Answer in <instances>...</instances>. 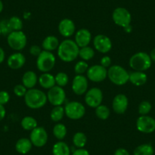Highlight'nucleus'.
<instances>
[{"instance_id":"e433bc0d","label":"nucleus","mask_w":155,"mask_h":155,"mask_svg":"<svg viewBox=\"0 0 155 155\" xmlns=\"http://www.w3.org/2000/svg\"><path fill=\"white\" fill-rule=\"evenodd\" d=\"M28 91V88L23 84H17L14 87V93L18 97H25Z\"/></svg>"},{"instance_id":"c9c22d12","label":"nucleus","mask_w":155,"mask_h":155,"mask_svg":"<svg viewBox=\"0 0 155 155\" xmlns=\"http://www.w3.org/2000/svg\"><path fill=\"white\" fill-rule=\"evenodd\" d=\"M152 106L150 103L147 101H144L138 106V113L141 116H146L151 110Z\"/></svg>"},{"instance_id":"09e8293b","label":"nucleus","mask_w":155,"mask_h":155,"mask_svg":"<svg viewBox=\"0 0 155 155\" xmlns=\"http://www.w3.org/2000/svg\"><path fill=\"white\" fill-rule=\"evenodd\" d=\"M3 10V3H2V0H0V13L2 12Z\"/></svg>"},{"instance_id":"c85d7f7f","label":"nucleus","mask_w":155,"mask_h":155,"mask_svg":"<svg viewBox=\"0 0 155 155\" xmlns=\"http://www.w3.org/2000/svg\"><path fill=\"white\" fill-rule=\"evenodd\" d=\"M153 147L150 144H143L138 146L134 150V155H153Z\"/></svg>"},{"instance_id":"a18cd8bd","label":"nucleus","mask_w":155,"mask_h":155,"mask_svg":"<svg viewBox=\"0 0 155 155\" xmlns=\"http://www.w3.org/2000/svg\"><path fill=\"white\" fill-rule=\"evenodd\" d=\"M5 51L3 50V49L2 47H0V64L2 63L4 60H5Z\"/></svg>"},{"instance_id":"6ab92c4d","label":"nucleus","mask_w":155,"mask_h":155,"mask_svg":"<svg viewBox=\"0 0 155 155\" xmlns=\"http://www.w3.org/2000/svg\"><path fill=\"white\" fill-rule=\"evenodd\" d=\"M26 58L21 53H15L8 57L7 64L12 69H19L25 65Z\"/></svg>"},{"instance_id":"7ed1b4c3","label":"nucleus","mask_w":155,"mask_h":155,"mask_svg":"<svg viewBox=\"0 0 155 155\" xmlns=\"http://www.w3.org/2000/svg\"><path fill=\"white\" fill-rule=\"evenodd\" d=\"M107 77L113 84L123 86L129 81V73L119 65H111L107 70Z\"/></svg>"},{"instance_id":"f257e3e1","label":"nucleus","mask_w":155,"mask_h":155,"mask_svg":"<svg viewBox=\"0 0 155 155\" xmlns=\"http://www.w3.org/2000/svg\"><path fill=\"white\" fill-rule=\"evenodd\" d=\"M79 47L74 41L67 39L59 44L57 54L59 59L65 62H71L75 60L79 54Z\"/></svg>"},{"instance_id":"2f4dec72","label":"nucleus","mask_w":155,"mask_h":155,"mask_svg":"<svg viewBox=\"0 0 155 155\" xmlns=\"http://www.w3.org/2000/svg\"><path fill=\"white\" fill-rule=\"evenodd\" d=\"M95 114L100 120H106L110 117V109L106 105L101 104V105H99L97 107L95 108Z\"/></svg>"},{"instance_id":"473e14b6","label":"nucleus","mask_w":155,"mask_h":155,"mask_svg":"<svg viewBox=\"0 0 155 155\" xmlns=\"http://www.w3.org/2000/svg\"><path fill=\"white\" fill-rule=\"evenodd\" d=\"M8 25L12 31H21L23 28V22L20 18L17 16H13L11 18L8 19Z\"/></svg>"},{"instance_id":"58836bf2","label":"nucleus","mask_w":155,"mask_h":155,"mask_svg":"<svg viewBox=\"0 0 155 155\" xmlns=\"http://www.w3.org/2000/svg\"><path fill=\"white\" fill-rule=\"evenodd\" d=\"M10 100L9 94L5 91H0V104L1 105H5L8 104V102Z\"/></svg>"},{"instance_id":"f3484780","label":"nucleus","mask_w":155,"mask_h":155,"mask_svg":"<svg viewBox=\"0 0 155 155\" xmlns=\"http://www.w3.org/2000/svg\"><path fill=\"white\" fill-rule=\"evenodd\" d=\"M91 41V33L86 28H81L75 33L74 42L79 48L89 46Z\"/></svg>"},{"instance_id":"37998d69","label":"nucleus","mask_w":155,"mask_h":155,"mask_svg":"<svg viewBox=\"0 0 155 155\" xmlns=\"http://www.w3.org/2000/svg\"><path fill=\"white\" fill-rule=\"evenodd\" d=\"M114 155H130V153L126 149L120 147V148H118L115 151Z\"/></svg>"},{"instance_id":"a878e982","label":"nucleus","mask_w":155,"mask_h":155,"mask_svg":"<svg viewBox=\"0 0 155 155\" xmlns=\"http://www.w3.org/2000/svg\"><path fill=\"white\" fill-rule=\"evenodd\" d=\"M21 126L25 130L32 131L37 127V121L32 116H25L21 120Z\"/></svg>"},{"instance_id":"1a4fd4ad","label":"nucleus","mask_w":155,"mask_h":155,"mask_svg":"<svg viewBox=\"0 0 155 155\" xmlns=\"http://www.w3.org/2000/svg\"><path fill=\"white\" fill-rule=\"evenodd\" d=\"M47 101L54 107L62 106L64 104L66 97V94L62 87L55 85L52 88L49 89L47 92Z\"/></svg>"},{"instance_id":"4be33fe9","label":"nucleus","mask_w":155,"mask_h":155,"mask_svg":"<svg viewBox=\"0 0 155 155\" xmlns=\"http://www.w3.org/2000/svg\"><path fill=\"white\" fill-rule=\"evenodd\" d=\"M38 78L37 74L33 71H28L22 76V84L28 89H32L37 84Z\"/></svg>"},{"instance_id":"6e6552de","label":"nucleus","mask_w":155,"mask_h":155,"mask_svg":"<svg viewBox=\"0 0 155 155\" xmlns=\"http://www.w3.org/2000/svg\"><path fill=\"white\" fill-rule=\"evenodd\" d=\"M112 18L116 25L123 28L131 25V21H132V15L130 12L126 8L123 7L116 8L113 11Z\"/></svg>"},{"instance_id":"39448f33","label":"nucleus","mask_w":155,"mask_h":155,"mask_svg":"<svg viewBox=\"0 0 155 155\" xmlns=\"http://www.w3.org/2000/svg\"><path fill=\"white\" fill-rule=\"evenodd\" d=\"M56 64V57L52 52L43 50L41 53L37 56V67L39 71L43 73L49 72L51 71Z\"/></svg>"},{"instance_id":"f8f14e48","label":"nucleus","mask_w":155,"mask_h":155,"mask_svg":"<svg viewBox=\"0 0 155 155\" xmlns=\"http://www.w3.org/2000/svg\"><path fill=\"white\" fill-rule=\"evenodd\" d=\"M87 79L93 82H101L107 78V69L101 65H94L87 71Z\"/></svg>"},{"instance_id":"79ce46f5","label":"nucleus","mask_w":155,"mask_h":155,"mask_svg":"<svg viewBox=\"0 0 155 155\" xmlns=\"http://www.w3.org/2000/svg\"><path fill=\"white\" fill-rule=\"evenodd\" d=\"M72 155H90V153L86 149L78 148L77 150H74Z\"/></svg>"},{"instance_id":"423d86ee","label":"nucleus","mask_w":155,"mask_h":155,"mask_svg":"<svg viewBox=\"0 0 155 155\" xmlns=\"http://www.w3.org/2000/svg\"><path fill=\"white\" fill-rule=\"evenodd\" d=\"M7 42L12 50L21 51L27 45V36L22 31H12L8 35Z\"/></svg>"},{"instance_id":"5701e85b","label":"nucleus","mask_w":155,"mask_h":155,"mask_svg":"<svg viewBox=\"0 0 155 155\" xmlns=\"http://www.w3.org/2000/svg\"><path fill=\"white\" fill-rule=\"evenodd\" d=\"M59 46V41L58 38L55 36H47L42 43V47L44 50L52 52L57 50Z\"/></svg>"},{"instance_id":"bb28decb","label":"nucleus","mask_w":155,"mask_h":155,"mask_svg":"<svg viewBox=\"0 0 155 155\" xmlns=\"http://www.w3.org/2000/svg\"><path fill=\"white\" fill-rule=\"evenodd\" d=\"M65 116V109L62 106H56L51 110L50 119L55 123H59Z\"/></svg>"},{"instance_id":"7c9ffc66","label":"nucleus","mask_w":155,"mask_h":155,"mask_svg":"<svg viewBox=\"0 0 155 155\" xmlns=\"http://www.w3.org/2000/svg\"><path fill=\"white\" fill-rule=\"evenodd\" d=\"M53 133L54 136L59 141H62V139L65 138V137L67 135V129L65 126L62 123H57L55 125V126L53 129Z\"/></svg>"},{"instance_id":"aec40b11","label":"nucleus","mask_w":155,"mask_h":155,"mask_svg":"<svg viewBox=\"0 0 155 155\" xmlns=\"http://www.w3.org/2000/svg\"><path fill=\"white\" fill-rule=\"evenodd\" d=\"M147 76L144 71H134L129 73V81H130L135 86L139 87V86L144 85L147 82Z\"/></svg>"},{"instance_id":"9b49d317","label":"nucleus","mask_w":155,"mask_h":155,"mask_svg":"<svg viewBox=\"0 0 155 155\" xmlns=\"http://www.w3.org/2000/svg\"><path fill=\"white\" fill-rule=\"evenodd\" d=\"M103 99V92L98 87H92L87 90L84 96V101L86 104L91 108H96L101 105Z\"/></svg>"},{"instance_id":"a19ab883","label":"nucleus","mask_w":155,"mask_h":155,"mask_svg":"<svg viewBox=\"0 0 155 155\" xmlns=\"http://www.w3.org/2000/svg\"><path fill=\"white\" fill-rule=\"evenodd\" d=\"M111 63H112V61H111V58L108 56H104L101 58V65L102 66H104V68H110L111 66Z\"/></svg>"},{"instance_id":"0eeeda50","label":"nucleus","mask_w":155,"mask_h":155,"mask_svg":"<svg viewBox=\"0 0 155 155\" xmlns=\"http://www.w3.org/2000/svg\"><path fill=\"white\" fill-rule=\"evenodd\" d=\"M65 114L68 118L72 120H80L85 114V107L81 103L71 101L68 103L64 107Z\"/></svg>"},{"instance_id":"4c0bfd02","label":"nucleus","mask_w":155,"mask_h":155,"mask_svg":"<svg viewBox=\"0 0 155 155\" xmlns=\"http://www.w3.org/2000/svg\"><path fill=\"white\" fill-rule=\"evenodd\" d=\"M0 29L2 31V34L3 35L8 36L10 33L12 32L9 25H8V20H2L0 21Z\"/></svg>"},{"instance_id":"de8ad7c7","label":"nucleus","mask_w":155,"mask_h":155,"mask_svg":"<svg viewBox=\"0 0 155 155\" xmlns=\"http://www.w3.org/2000/svg\"><path fill=\"white\" fill-rule=\"evenodd\" d=\"M124 30H125V31H126V32H129V33H130L131 31H132V26H131V25H129V26H128V27H126V28H124Z\"/></svg>"},{"instance_id":"dca6fc26","label":"nucleus","mask_w":155,"mask_h":155,"mask_svg":"<svg viewBox=\"0 0 155 155\" xmlns=\"http://www.w3.org/2000/svg\"><path fill=\"white\" fill-rule=\"evenodd\" d=\"M129 106L128 97L123 94H119L113 98L112 107L113 111L117 114H123L127 110Z\"/></svg>"},{"instance_id":"c756f323","label":"nucleus","mask_w":155,"mask_h":155,"mask_svg":"<svg viewBox=\"0 0 155 155\" xmlns=\"http://www.w3.org/2000/svg\"><path fill=\"white\" fill-rule=\"evenodd\" d=\"M94 55V50L92 47H89V46L81 47V48L79 49V54H78V56H79L82 60L85 61V62L93 59Z\"/></svg>"},{"instance_id":"ddd939ff","label":"nucleus","mask_w":155,"mask_h":155,"mask_svg":"<svg viewBox=\"0 0 155 155\" xmlns=\"http://www.w3.org/2000/svg\"><path fill=\"white\" fill-rule=\"evenodd\" d=\"M136 128L142 133H152L155 131V120L147 115L140 116L136 121Z\"/></svg>"},{"instance_id":"20e7f679","label":"nucleus","mask_w":155,"mask_h":155,"mask_svg":"<svg viewBox=\"0 0 155 155\" xmlns=\"http://www.w3.org/2000/svg\"><path fill=\"white\" fill-rule=\"evenodd\" d=\"M152 60L150 56L144 52H138L131 56L129 65L134 71H144L151 66Z\"/></svg>"},{"instance_id":"ea45409f","label":"nucleus","mask_w":155,"mask_h":155,"mask_svg":"<svg viewBox=\"0 0 155 155\" xmlns=\"http://www.w3.org/2000/svg\"><path fill=\"white\" fill-rule=\"evenodd\" d=\"M43 50H41V47L38 45H32L30 48V53L33 56H38L41 54Z\"/></svg>"},{"instance_id":"72a5a7b5","label":"nucleus","mask_w":155,"mask_h":155,"mask_svg":"<svg viewBox=\"0 0 155 155\" xmlns=\"http://www.w3.org/2000/svg\"><path fill=\"white\" fill-rule=\"evenodd\" d=\"M55 81H56V84L59 87H65L68 83V76L66 73L65 72H59L55 76Z\"/></svg>"},{"instance_id":"f704fd0d","label":"nucleus","mask_w":155,"mask_h":155,"mask_svg":"<svg viewBox=\"0 0 155 155\" xmlns=\"http://www.w3.org/2000/svg\"><path fill=\"white\" fill-rule=\"evenodd\" d=\"M88 65H87V62L84 60L78 61L77 63L74 65V72L76 74H84V73L87 72V69H88Z\"/></svg>"},{"instance_id":"a211bd4d","label":"nucleus","mask_w":155,"mask_h":155,"mask_svg":"<svg viewBox=\"0 0 155 155\" xmlns=\"http://www.w3.org/2000/svg\"><path fill=\"white\" fill-rule=\"evenodd\" d=\"M59 32L62 37H70L75 31V25L74 21L69 18H64L59 22L58 26Z\"/></svg>"},{"instance_id":"c03bdc74","label":"nucleus","mask_w":155,"mask_h":155,"mask_svg":"<svg viewBox=\"0 0 155 155\" xmlns=\"http://www.w3.org/2000/svg\"><path fill=\"white\" fill-rule=\"evenodd\" d=\"M5 114H6V111H5V107H4L3 105L0 104V122L5 118Z\"/></svg>"},{"instance_id":"cd10ccee","label":"nucleus","mask_w":155,"mask_h":155,"mask_svg":"<svg viewBox=\"0 0 155 155\" xmlns=\"http://www.w3.org/2000/svg\"><path fill=\"white\" fill-rule=\"evenodd\" d=\"M87 136L81 132H76L72 138L74 145L78 148H83L87 144Z\"/></svg>"},{"instance_id":"49530a36","label":"nucleus","mask_w":155,"mask_h":155,"mask_svg":"<svg viewBox=\"0 0 155 155\" xmlns=\"http://www.w3.org/2000/svg\"><path fill=\"white\" fill-rule=\"evenodd\" d=\"M149 56H150L151 60L153 61V62H155V48H153V50L150 51V53Z\"/></svg>"},{"instance_id":"8fccbe9b","label":"nucleus","mask_w":155,"mask_h":155,"mask_svg":"<svg viewBox=\"0 0 155 155\" xmlns=\"http://www.w3.org/2000/svg\"><path fill=\"white\" fill-rule=\"evenodd\" d=\"M2 34V31H1V29H0V35Z\"/></svg>"},{"instance_id":"4468645a","label":"nucleus","mask_w":155,"mask_h":155,"mask_svg":"<svg viewBox=\"0 0 155 155\" xmlns=\"http://www.w3.org/2000/svg\"><path fill=\"white\" fill-rule=\"evenodd\" d=\"M94 47L97 52L101 53H107L111 50L113 44L107 36L104 34H98L94 38Z\"/></svg>"},{"instance_id":"2eb2a0df","label":"nucleus","mask_w":155,"mask_h":155,"mask_svg":"<svg viewBox=\"0 0 155 155\" xmlns=\"http://www.w3.org/2000/svg\"><path fill=\"white\" fill-rule=\"evenodd\" d=\"M87 78L83 74H76L73 78L71 89L76 95H83L88 90Z\"/></svg>"},{"instance_id":"f03ea898","label":"nucleus","mask_w":155,"mask_h":155,"mask_svg":"<svg viewBox=\"0 0 155 155\" xmlns=\"http://www.w3.org/2000/svg\"><path fill=\"white\" fill-rule=\"evenodd\" d=\"M24 97L27 107L32 110L42 108L47 102V95L39 89H28Z\"/></svg>"},{"instance_id":"9d476101","label":"nucleus","mask_w":155,"mask_h":155,"mask_svg":"<svg viewBox=\"0 0 155 155\" xmlns=\"http://www.w3.org/2000/svg\"><path fill=\"white\" fill-rule=\"evenodd\" d=\"M30 140L33 145L37 147H44L48 141V134L44 127L37 126L31 131L30 135Z\"/></svg>"},{"instance_id":"412c9836","label":"nucleus","mask_w":155,"mask_h":155,"mask_svg":"<svg viewBox=\"0 0 155 155\" xmlns=\"http://www.w3.org/2000/svg\"><path fill=\"white\" fill-rule=\"evenodd\" d=\"M38 82L40 85L44 89H50L56 85L55 76L49 72L43 73L38 78Z\"/></svg>"},{"instance_id":"393cba45","label":"nucleus","mask_w":155,"mask_h":155,"mask_svg":"<svg viewBox=\"0 0 155 155\" xmlns=\"http://www.w3.org/2000/svg\"><path fill=\"white\" fill-rule=\"evenodd\" d=\"M71 150L65 142L59 141L56 142L53 147V155H70Z\"/></svg>"},{"instance_id":"b1692460","label":"nucleus","mask_w":155,"mask_h":155,"mask_svg":"<svg viewBox=\"0 0 155 155\" xmlns=\"http://www.w3.org/2000/svg\"><path fill=\"white\" fill-rule=\"evenodd\" d=\"M32 143L30 138H21L16 142L15 149L17 152L21 154H26L32 148Z\"/></svg>"}]
</instances>
